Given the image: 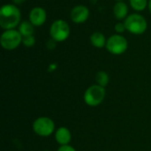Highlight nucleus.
<instances>
[{
    "mask_svg": "<svg viewBox=\"0 0 151 151\" xmlns=\"http://www.w3.org/2000/svg\"><path fill=\"white\" fill-rule=\"evenodd\" d=\"M20 18V11L14 4H4L0 9V25L5 30L14 29V27L19 26Z\"/></svg>",
    "mask_w": 151,
    "mask_h": 151,
    "instance_id": "1",
    "label": "nucleus"
},
{
    "mask_svg": "<svg viewBox=\"0 0 151 151\" xmlns=\"http://www.w3.org/2000/svg\"><path fill=\"white\" fill-rule=\"evenodd\" d=\"M124 23L127 30L134 35H142L148 27V23L145 18L138 13H132L128 15L125 19Z\"/></svg>",
    "mask_w": 151,
    "mask_h": 151,
    "instance_id": "2",
    "label": "nucleus"
},
{
    "mask_svg": "<svg viewBox=\"0 0 151 151\" xmlns=\"http://www.w3.org/2000/svg\"><path fill=\"white\" fill-rule=\"evenodd\" d=\"M105 97V88L100 85H92L84 93V101L88 106H97L101 104Z\"/></svg>",
    "mask_w": 151,
    "mask_h": 151,
    "instance_id": "3",
    "label": "nucleus"
},
{
    "mask_svg": "<svg viewBox=\"0 0 151 151\" xmlns=\"http://www.w3.org/2000/svg\"><path fill=\"white\" fill-rule=\"evenodd\" d=\"M50 35L55 42H64L70 35V27L66 21L57 19L50 26Z\"/></svg>",
    "mask_w": 151,
    "mask_h": 151,
    "instance_id": "4",
    "label": "nucleus"
},
{
    "mask_svg": "<svg viewBox=\"0 0 151 151\" xmlns=\"http://www.w3.org/2000/svg\"><path fill=\"white\" fill-rule=\"evenodd\" d=\"M1 45L6 50H12L19 47L22 42V35L19 30L9 29L5 30L1 35Z\"/></svg>",
    "mask_w": 151,
    "mask_h": 151,
    "instance_id": "5",
    "label": "nucleus"
},
{
    "mask_svg": "<svg viewBox=\"0 0 151 151\" xmlns=\"http://www.w3.org/2000/svg\"><path fill=\"white\" fill-rule=\"evenodd\" d=\"M128 48L127 40L120 35H113L106 42L107 50L113 55H121Z\"/></svg>",
    "mask_w": 151,
    "mask_h": 151,
    "instance_id": "6",
    "label": "nucleus"
},
{
    "mask_svg": "<svg viewBox=\"0 0 151 151\" xmlns=\"http://www.w3.org/2000/svg\"><path fill=\"white\" fill-rule=\"evenodd\" d=\"M33 130L39 136L47 137L53 134L55 124L53 120L48 117H40L34 121Z\"/></svg>",
    "mask_w": 151,
    "mask_h": 151,
    "instance_id": "7",
    "label": "nucleus"
},
{
    "mask_svg": "<svg viewBox=\"0 0 151 151\" xmlns=\"http://www.w3.org/2000/svg\"><path fill=\"white\" fill-rule=\"evenodd\" d=\"M71 19L76 24H81L88 20L89 17V10L82 4L74 6L70 13Z\"/></svg>",
    "mask_w": 151,
    "mask_h": 151,
    "instance_id": "8",
    "label": "nucleus"
},
{
    "mask_svg": "<svg viewBox=\"0 0 151 151\" xmlns=\"http://www.w3.org/2000/svg\"><path fill=\"white\" fill-rule=\"evenodd\" d=\"M47 14L43 8L35 7L31 10L29 13V21L35 27H40L46 21Z\"/></svg>",
    "mask_w": 151,
    "mask_h": 151,
    "instance_id": "9",
    "label": "nucleus"
},
{
    "mask_svg": "<svg viewBox=\"0 0 151 151\" xmlns=\"http://www.w3.org/2000/svg\"><path fill=\"white\" fill-rule=\"evenodd\" d=\"M55 140L60 146L68 145L72 140V134L68 128L61 127L58 128L55 133Z\"/></svg>",
    "mask_w": 151,
    "mask_h": 151,
    "instance_id": "10",
    "label": "nucleus"
},
{
    "mask_svg": "<svg viewBox=\"0 0 151 151\" xmlns=\"http://www.w3.org/2000/svg\"><path fill=\"white\" fill-rule=\"evenodd\" d=\"M113 13L118 19H124L127 17L128 7L124 2H117L113 7Z\"/></svg>",
    "mask_w": 151,
    "mask_h": 151,
    "instance_id": "11",
    "label": "nucleus"
},
{
    "mask_svg": "<svg viewBox=\"0 0 151 151\" xmlns=\"http://www.w3.org/2000/svg\"><path fill=\"white\" fill-rule=\"evenodd\" d=\"M106 42L105 36L100 32H95L90 35V42L96 48H104L106 46Z\"/></svg>",
    "mask_w": 151,
    "mask_h": 151,
    "instance_id": "12",
    "label": "nucleus"
},
{
    "mask_svg": "<svg viewBox=\"0 0 151 151\" xmlns=\"http://www.w3.org/2000/svg\"><path fill=\"white\" fill-rule=\"evenodd\" d=\"M34 27L35 26L30 21H28V20H23L19 25V32L20 33V35H22V37L33 35L34 31H35Z\"/></svg>",
    "mask_w": 151,
    "mask_h": 151,
    "instance_id": "13",
    "label": "nucleus"
},
{
    "mask_svg": "<svg viewBox=\"0 0 151 151\" xmlns=\"http://www.w3.org/2000/svg\"><path fill=\"white\" fill-rule=\"evenodd\" d=\"M96 81L97 82V85H100V86L105 88L109 83L110 78H109V75L106 72L100 71L96 75Z\"/></svg>",
    "mask_w": 151,
    "mask_h": 151,
    "instance_id": "14",
    "label": "nucleus"
},
{
    "mask_svg": "<svg viewBox=\"0 0 151 151\" xmlns=\"http://www.w3.org/2000/svg\"><path fill=\"white\" fill-rule=\"evenodd\" d=\"M130 5L137 12L143 11L148 5V0H130Z\"/></svg>",
    "mask_w": 151,
    "mask_h": 151,
    "instance_id": "15",
    "label": "nucleus"
},
{
    "mask_svg": "<svg viewBox=\"0 0 151 151\" xmlns=\"http://www.w3.org/2000/svg\"><path fill=\"white\" fill-rule=\"evenodd\" d=\"M22 43L26 47H32L35 43V39L34 37V35L24 36V37H22Z\"/></svg>",
    "mask_w": 151,
    "mask_h": 151,
    "instance_id": "16",
    "label": "nucleus"
},
{
    "mask_svg": "<svg viewBox=\"0 0 151 151\" xmlns=\"http://www.w3.org/2000/svg\"><path fill=\"white\" fill-rule=\"evenodd\" d=\"M126 30H127V28H126L125 23L119 22V23H117V24L115 25V31H116L118 34H122V33H124Z\"/></svg>",
    "mask_w": 151,
    "mask_h": 151,
    "instance_id": "17",
    "label": "nucleus"
},
{
    "mask_svg": "<svg viewBox=\"0 0 151 151\" xmlns=\"http://www.w3.org/2000/svg\"><path fill=\"white\" fill-rule=\"evenodd\" d=\"M58 151H76L75 149L70 145H63V146H60L58 148Z\"/></svg>",
    "mask_w": 151,
    "mask_h": 151,
    "instance_id": "18",
    "label": "nucleus"
},
{
    "mask_svg": "<svg viewBox=\"0 0 151 151\" xmlns=\"http://www.w3.org/2000/svg\"><path fill=\"white\" fill-rule=\"evenodd\" d=\"M55 41L54 40H50V41H48V42H47V47H48V49H50V50H52V49H54L55 48Z\"/></svg>",
    "mask_w": 151,
    "mask_h": 151,
    "instance_id": "19",
    "label": "nucleus"
},
{
    "mask_svg": "<svg viewBox=\"0 0 151 151\" xmlns=\"http://www.w3.org/2000/svg\"><path fill=\"white\" fill-rule=\"evenodd\" d=\"M12 2H13V4H23L26 0H12Z\"/></svg>",
    "mask_w": 151,
    "mask_h": 151,
    "instance_id": "20",
    "label": "nucleus"
},
{
    "mask_svg": "<svg viewBox=\"0 0 151 151\" xmlns=\"http://www.w3.org/2000/svg\"><path fill=\"white\" fill-rule=\"evenodd\" d=\"M149 10L151 13V0H150V2H149Z\"/></svg>",
    "mask_w": 151,
    "mask_h": 151,
    "instance_id": "21",
    "label": "nucleus"
},
{
    "mask_svg": "<svg viewBox=\"0 0 151 151\" xmlns=\"http://www.w3.org/2000/svg\"><path fill=\"white\" fill-rule=\"evenodd\" d=\"M116 1H118V2H122L123 0H116Z\"/></svg>",
    "mask_w": 151,
    "mask_h": 151,
    "instance_id": "22",
    "label": "nucleus"
},
{
    "mask_svg": "<svg viewBox=\"0 0 151 151\" xmlns=\"http://www.w3.org/2000/svg\"><path fill=\"white\" fill-rule=\"evenodd\" d=\"M43 151H49V150H43Z\"/></svg>",
    "mask_w": 151,
    "mask_h": 151,
    "instance_id": "23",
    "label": "nucleus"
}]
</instances>
